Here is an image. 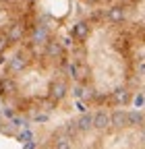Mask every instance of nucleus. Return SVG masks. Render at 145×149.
Returning a JSON list of instances; mask_svg holds the SVG:
<instances>
[{
  "mask_svg": "<svg viewBox=\"0 0 145 149\" xmlns=\"http://www.w3.org/2000/svg\"><path fill=\"white\" fill-rule=\"evenodd\" d=\"M66 46L75 93L83 106L114 110L139 97V46L126 21L114 23L100 8L72 25Z\"/></svg>",
  "mask_w": 145,
  "mask_h": 149,
  "instance_id": "obj_1",
  "label": "nucleus"
},
{
  "mask_svg": "<svg viewBox=\"0 0 145 149\" xmlns=\"http://www.w3.org/2000/svg\"><path fill=\"white\" fill-rule=\"evenodd\" d=\"M35 149H145L143 110H93L56 126Z\"/></svg>",
  "mask_w": 145,
  "mask_h": 149,
  "instance_id": "obj_2",
  "label": "nucleus"
},
{
  "mask_svg": "<svg viewBox=\"0 0 145 149\" xmlns=\"http://www.w3.org/2000/svg\"><path fill=\"white\" fill-rule=\"evenodd\" d=\"M17 95V81L15 77H10V74H2L0 77V100H13Z\"/></svg>",
  "mask_w": 145,
  "mask_h": 149,
  "instance_id": "obj_3",
  "label": "nucleus"
},
{
  "mask_svg": "<svg viewBox=\"0 0 145 149\" xmlns=\"http://www.w3.org/2000/svg\"><path fill=\"white\" fill-rule=\"evenodd\" d=\"M0 2H4V4H10V2H17V0H0Z\"/></svg>",
  "mask_w": 145,
  "mask_h": 149,
  "instance_id": "obj_4",
  "label": "nucleus"
}]
</instances>
